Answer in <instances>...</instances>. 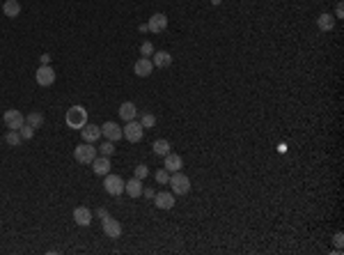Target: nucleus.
<instances>
[{
  "instance_id": "20",
  "label": "nucleus",
  "mask_w": 344,
  "mask_h": 255,
  "mask_svg": "<svg viewBox=\"0 0 344 255\" xmlns=\"http://www.w3.org/2000/svg\"><path fill=\"white\" fill-rule=\"evenodd\" d=\"M124 191H127L131 198H140V195H142V180L133 177V180L124 182Z\"/></svg>"
},
{
  "instance_id": "8",
  "label": "nucleus",
  "mask_w": 344,
  "mask_h": 255,
  "mask_svg": "<svg viewBox=\"0 0 344 255\" xmlns=\"http://www.w3.org/2000/svg\"><path fill=\"white\" fill-rule=\"evenodd\" d=\"M101 228H104V234L106 237H110V239H117V237L122 234V223L120 221H115L112 216L101 218Z\"/></svg>"
},
{
  "instance_id": "21",
  "label": "nucleus",
  "mask_w": 344,
  "mask_h": 255,
  "mask_svg": "<svg viewBox=\"0 0 344 255\" xmlns=\"http://www.w3.org/2000/svg\"><path fill=\"white\" fill-rule=\"evenodd\" d=\"M317 28H319L322 32H330L333 28H335V16L319 14V19H317Z\"/></svg>"
},
{
  "instance_id": "16",
  "label": "nucleus",
  "mask_w": 344,
  "mask_h": 255,
  "mask_svg": "<svg viewBox=\"0 0 344 255\" xmlns=\"http://www.w3.org/2000/svg\"><path fill=\"white\" fill-rule=\"evenodd\" d=\"M165 170L168 173H177V170H181V165H184V159L179 157V154H165Z\"/></svg>"
},
{
  "instance_id": "28",
  "label": "nucleus",
  "mask_w": 344,
  "mask_h": 255,
  "mask_svg": "<svg viewBox=\"0 0 344 255\" xmlns=\"http://www.w3.org/2000/svg\"><path fill=\"white\" fill-rule=\"evenodd\" d=\"M147 175H150V168H147L145 163L135 165V175H133V177H138V180H147Z\"/></svg>"
},
{
  "instance_id": "7",
  "label": "nucleus",
  "mask_w": 344,
  "mask_h": 255,
  "mask_svg": "<svg viewBox=\"0 0 344 255\" xmlns=\"http://www.w3.org/2000/svg\"><path fill=\"white\" fill-rule=\"evenodd\" d=\"M2 120H5L7 129H16V131H19V129L25 124V115H23L21 111H16V108H9V111H5Z\"/></svg>"
},
{
  "instance_id": "1",
  "label": "nucleus",
  "mask_w": 344,
  "mask_h": 255,
  "mask_svg": "<svg viewBox=\"0 0 344 255\" xmlns=\"http://www.w3.org/2000/svg\"><path fill=\"white\" fill-rule=\"evenodd\" d=\"M64 122H67L69 129H78L81 131L85 124H87V111H85V106H71L64 115Z\"/></svg>"
},
{
  "instance_id": "26",
  "label": "nucleus",
  "mask_w": 344,
  "mask_h": 255,
  "mask_svg": "<svg viewBox=\"0 0 344 255\" xmlns=\"http://www.w3.org/2000/svg\"><path fill=\"white\" fill-rule=\"evenodd\" d=\"M99 152H101L104 157H112V154H115V143H112V140H106V143L99 147Z\"/></svg>"
},
{
  "instance_id": "5",
  "label": "nucleus",
  "mask_w": 344,
  "mask_h": 255,
  "mask_svg": "<svg viewBox=\"0 0 344 255\" xmlns=\"http://www.w3.org/2000/svg\"><path fill=\"white\" fill-rule=\"evenodd\" d=\"M142 134H145V129H142L140 122H127V127L122 129V138H127L129 143H140L142 140Z\"/></svg>"
},
{
  "instance_id": "9",
  "label": "nucleus",
  "mask_w": 344,
  "mask_h": 255,
  "mask_svg": "<svg viewBox=\"0 0 344 255\" xmlns=\"http://www.w3.org/2000/svg\"><path fill=\"white\" fill-rule=\"evenodd\" d=\"M165 28H168V16H165V14L156 12V14L150 16V21H147V30H150V32L158 35V32H165Z\"/></svg>"
},
{
  "instance_id": "6",
  "label": "nucleus",
  "mask_w": 344,
  "mask_h": 255,
  "mask_svg": "<svg viewBox=\"0 0 344 255\" xmlns=\"http://www.w3.org/2000/svg\"><path fill=\"white\" fill-rule=\"evenodd\" d=\"M35 81H37V85H42V88H51L53 83H55V69H53L51 65H39L37 74H35Z\"/></svg>"
},
{
  "instance_id": "2",
  "label": "nucleus",
  "mask_w": 344,
  "mask_h": 255,
  "mask_svg": "<svg viewBox=\"0 0 344 255\" xmlns=\"http://www.w3.org/2000/svg\"><path fill=\"white\" fill-rule=\"evenodd\" d=\"M74 159L78 161V163H83V165H90L92 161L97 159V147H94V143H81V145H76Z\"/></svg>"
},
{
  "instance_id": "34",
  "label": "nucleus",
  "mask_w": 344,
  "mask_h": 255,
  "mask_svg": "<svg viewBox=\"0 0 344 255\" xmlns=\"http://www.w3.org/2000/svg\"><path fill=\"white\" fill-rule=\"evenodd\" d=\"M39 62H42V65H51V55H48V53L39 55Z\"/></svg>"
},
{
  "instance_id": "30",
  "label": "nucleus",
  "mask_w": 344,
  "mask_h": 255,
  "mask_svg": "<svg viewBox=\"0 0 344 255\" xmlns=\"http://www.w3.org/2000/svg\"><path fill=\"white\" fill-rule=\"evenodd\" d=\"M156 182H158V184H168V182H170V173H168L165 168L156 170Z\"/></svg>"
},
{
  "instance_id": "13",
  "label": "nucleus",
  "mask_w": 344,
  "mask_h": 255,
  "mask_svg": "<svg viewBox=\"0 0 344 255\" xmlns=\"http://www.w3.org/2000/svg\"><path fill=\"white\" fill-rule=\"evenodd\" d=\"M90 165H92V170H94L99 177H104V175L110 173V157H104V154H101V157H97Z\"/></svg>"
},
{
  "instance_id": "31",
  "label": "nucleus",
  "mask_w": 344,
  "mask_h": 255,
  "mask_svg": "<svg viewBox=\"0 0 344 255\" xmlns=\"http://www.w3.org/2000/svg\"><path fill=\"white\" fill-rule=\"evenodd\" d=\"M333 241H335V246H337V253H342V244H344V234H342V232H335V237H333Z\"/></svg>"
},
{
  "instance_id": "36",
  "label": "nucleus",
  "mask_w": 344,
  "mask_h": 255,
  "mask_svg": "<svg viewBox=\"0 0 344 255\" xmlns=\"http://www.w3.org/2000/svg\"><path fill=\"white\" fill-rule=\"evenodd\" d=\"M218 2H220V0H211V5H218Z\"/></svg>"
},
{
  "instance_id": "15",
  "label": "nucleus",
  "mask_w": 344,
  "mask_h": 255,
  "mask_svg": "<svg viewBox=\"0 0 344 255\" xmlns=\"http://www.w3.org/2000/svg\"><path fill=\"white\" fill-rule=\"evenodd\" d=\"M154 205H156L158 209H172L174 207V193L161 191V193L154 195Z\"/></svg>"
},
{
  "instance_id": "23",
  "label": "nucleus",
  "mask_w": 344,
  "mask_h": 255,
  "mask_svg": "<svg viewBox=\"0 0 344 255\" xmlns=\"http://www.w3.org/2000/svg\"><path fill=\"white\" fill-rule=\"evenodd\" d=\"M25 122H28L32 129H42L44 127V113H39V111L28 113V115H25Z\"/></svg>"
},
{
  "instance_id": "17",
  "label": "nucleus",
  "mask_w": 344,
  "mask_h": 255,
  "mask_svg": "<svg viewBox=\"0 0 344 255\" xmlns=\"http://www.w3.org/2000/svg\"><path fill=\"white\" fill-rule=\"evenodd\" d=\"M120 117L122 120H127V122H131V120H135V115H138V108H135V104L133 101H124V104L120 106Z\"/></svg>"
},
{
  "instance_id": "35",
  "label": "nucleus",
  "mask_w": 344,
  "mask_h": 255,
  "mask_svg": "<svg viewBox=\"0 0 344 255\" xmlns=\"http://www.w3.org/2000/svg\"><path fill=\"white\" fill-rule=\"evenodd\" d=\"M97 216H99V218L108 216V209H106V207H99V209H97Z\"/></svg>"
},
{
  "instance_id": "18",
  "label": "nucleus",
  "mask_w": 344,
  "mask_h": 255,
  "mask_svg": "<svg viewBox=\"0 0 344 255\" xmlns=\"http://www.w3.org/2000/svg\"><path fill=\"white\" fill-rule=\"evenodd\" d=\"M151 65L158 69H165V67H170L172 65V55L168 51H158L154 53V58H151Z\"/></svg>"
},
{
  "instance_id": "4",
  "label": "nucleus",
  "mask_w": 344,
  "mask_h": 255,
  "mask_svg": "<svg viewBox=\"0 0 344 255\" xmlns=\"http://www.w3.org/2000/svg\"><path fill=\"white\" fill-rule=\"evenodd\" d=\"M104 188L108 195H122L124 193V180H122L120 175H104Z\"/></svg>"
},
{
  "instance_id": "12",
  "label": "nucleus",
  "mask_w": 344,
  "mask_h": 255,
  "mask_svg": "<svg viewBox=\"0 0 344 255\" xmlns=\"http://www.w3.org/2000/svg\"><path fill=\"white\" fill-rule=\"evenodd\" d=\"M154 71V65H151L150 58H140V60H135L133 65V74L140 76V78H147V76Z\"/></svg>"
},
{
  "instance_id": "24",
  "label": "nucleus",
  "mask_w": 344,
  "mask_h": 255,
  "mask_svg": "<svg viewBox=\"0 0 344 255\" xmlns=\"http://www.w3.org/2000/svg\"><path fill=\"white\" fill-rule=\"evenodd\" d=\"M5 143L12 145V147H19V145L23 143V138H21V134H19L16 129H9L7 134H5Z\"/></svg>"
},
{
  "instance_id": "27",
  "label": "nucleus",
  "mask_w": 344,
  "mask_h": 255,
  "mask_svg": "<svg viewBox=\"0 0 344 255\" xmlns=\"http://www.w3.org/2000/svg\"><path fill=\"white\" fill-rule=\"evenodd\" d=\"M19 134H21V138H23V140H30L32 136H35V129H32L30 124L25 122V124H23V127L19 129Z\"/></svg>"
},
{
  "instance_id": "32",
  "label": "nucleus",
  "mask_w": 344,
  "mask_h": 255,
  "mask_svg": "<svg viewBox=\"0 0 344 255\" xmlns=\"http://www.w3.org/2000/svg\"><path fill=\"white\" fill-rule=\"evenodd\" d=\"M142 195H145V198H147V200H154V195H156V191H154V188H142Z\"/></svg>"
},
{
  "instance_id": "25",
  "label": "nucleus",
  "mask_w": 344,
  "mask_h": 255,
  "mask_svg": "<svg viewBox=\"0 0 344 255\" xmlns=\"http://www.w3.org/2000/svg\"><path fill=\"white\" fill-rule=\"evenodd\" d=\"M142 129H151L154 124H156V115H151V113H145L142 115V120H140Z\"/></svg>"
},
{
  "instance_id": "33",
  "label": "nucleus",
  "mask_w": 344,
  "mask_h": 255,
  "mask_svg": "<svg viewBox=\"0 0 344 255\" xmlns=\"http://www.w3.org/2000/svg\"><path fill=\"white\" fill-rule=\"evenodd\" d=\"M335 16H337V19H342V16H344V5H342V2H337V7H335Z\"/></svg>"
},
{
  "instance_id": "11",
  "label": "nucleus",
  "mask_w": 344,
  "mask_h": 255,
  "mask_svg": "<svg viewBox=\"0 0 344 255\" xmlns=\"http://www.w3.org/2000/svg\"><path fill=\"white\" fill-rule=\"evenodd\" d=\"M81 138H83V143H97L99 138H101V127H97V124H85V127L81 129Z\"/></svg>"
},
{
  "instance_id": "22",
  "label": "nucleus",
  "mask_w": 344,
  "mask_h": 255,
  "mask_svg": "<svg viewBox=\"0 0 344 255\" xmlns=\"http://www.w3.org/2000/svg\"><path fill=\"white\" fill-rule=\"evenodd\" d=\"M151 150H154V154H158V157H165V154H170L172 145H170V140H168V138H158V140H154Z\"/></svg>"
},
{
  "instance_id": "10",
  "label": "nucleus",
  "mask_w": 344,
  "mask_h": 255,
  "mask_svg": "<svg viewBox=\"0 0 344 255\" xmlns=\"http://www.w3.org/2000/svg\"><path fill=\"white\" fill-rule=\"evenodd\" d=\"M101 136H104L106 140L117 143V140L122 138V127L120 124H115V122H106V124H101Z\"/></svg>"
},
{
  "instance_id": "19",
  "label": "nucleus",
  "mask_w": 344,
  "mask_h": 255,
  "mask_svg": "<svg viewBox=\"0 0 344 255\" xmlns=\"http://www.w3.org/2000/svg\"><path fill=\"white\" fill-rule=\"evenodd\" d=\"M2 14L7 16V19H16V16L21 14V2H19V0H5Z\"/></svg>"
},
{
  "instance_id": "14",
  "label": "nucleus",
  "mask_w": 344,
  "mask_h": 255,
  "mask_svg": "<svg viewBox=\"0 0 344 255\" xmlns=\"http://www.w3.org/2000/svg\"><path fill=\"white\" fill-rule=\"evenodd\" d=\"M74 223L81 225V228H87V225L92 223V211L87 209V207H76L74 209Z\"/></svg>"
},
{
  "instance_id": "3",
  "label": "nucleus",
  "mask_w": 344,
  "mask_h": 255,
  "mask_svg": "<svg viewBox=\"0 0 344 255\" xmlns=\"http://www.w3.org/2000/svg\"><path fill=\"white\" fill-rule=\"evenodd\" d=\"M172 186V193L174 195H186L188 191H191V180H188L186 175L181 173V170H177V173L170 175V182H168Z\"/></svg>"
},
{
  "instance_id": "29",
  "label": "nucleus",
  "mask_w": 344,
  "mask_h": 255,
  "mask_svg": "<svg viewBox=\"0 0 344 255\" xmlns=\"http://www.w3.org/2000/svg\"><path fill=\"white\" fill-rule=\"evenodd\" d=\"M140 55H142V58H150V55H154V44H151V42H145V44L140 46Z\"/></svg>"
}]
</instances>
